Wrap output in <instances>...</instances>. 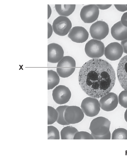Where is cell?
Here are the masks:
<instances>
[{
  "instance_id": "1",
  "label": "cell",
  "mask_w": 127,
  "mask_h": 158,
  "mask_svg": "<svg viewBox=\"0 0 127 158\" xmlns=\"http://www.w3.org/2000/svg\"><path fill=\"white\" fill-rule=\"evenodd\" d=\"M79 82L83 90L88 95L101 98L113 88L115 81V71L107 61L93 59L85 63L79 73Z\"/></svg>"
},
{
  "instance_id": "2",
  "label": "cell",
  "mask_w": 127,
  "mask_h": 158,
  "mask_svg": "<svg viewBox=\"0 0 127 158\" xmlns=\"http://www.w3.org/2000/svg\"><path fill=\"white\" fill-rule=\"evenodd\" d=\"M76 66V61L72 57L69 56H64L58 63L57 72L61 77H67L73 73Z\"/></svg>"
},
{
  "instance_id": "3",
  "label": "cell",
  "mask_w": 127,
  "mask_h": 158,
  "mask_svg": "<svg viewBox=\"0 0 127 158\" xmlns=\"http://www.w3.org/2000/svg\"><path fill=\"white\" fill-rule=\"evenodd\" d=\"M111 122L107 118L99 117L91 121L89 129L91 133L96 136L105 135L110 131Z\"/></svg>"
},
{
  "instance_id": "4",
  "label": "cell",
  "mask_w": 127,
  "mask_h": 158,
  "mask_svg": "<svg viewBox=\"0 0 127 158\" xmlns=\"http://www.w3.org/2000/svg\"><path fill=\"white\" fill-rule=\"evenodd\" d=\"M104 43L100 40L93 39L88 41L85 47V51L86 55L93 59L98 58L102 56L104 54Z\"/></svg>"
},
{
  "instance_id": "5",
  "label": "cell",
  "mask_w": 127,
  "mask_h": 158,
  "mask_svg": "<svg viewBox=\"0 0 127 158\" xmlns=\"http://www.w3.org/2000/svg\"><path fill=\"white\" fill-rule=\"evenodd\" d=\"M81 107L83 113L90 117L97 115L100 110V106L97 98L91 97L84 99L81 102Z\"/></svg>"
},
{
  "instance_id": "6",
  "label": "cell",
  "mask_w": 127,
  "mask_h": 158,
  "mask_svg": "<svg viewBox=\"0 0 127 158\" xmlns=\"http://www.w3.org/2000/svg\"><path fill=\"white\" fill-rule=\"evenodd\" d=\"M72 24L70 20L67 17L59 16L53 21L52 27L54 32L57 35L64 36L67 35L70 31Z\"/></svg>"
},
{
  "instance_id": "7",
  "label": "cell",
  "mask_w": 127,
  "mask_h": 158,
  "mask_svg": "<svg viewBox=\"0 0 127 158\" xmlns=\"http://www.w3.org/2000/svg\"><path fill=\"white\" fill-rule=\"evenodd\" d=\"M109 31L108 24L105 22L99 20L93 23L90 29L91 37L97 40L104 38L108 34Z\"/></svg>"
},
{
  "instance_id": "8",
  "label": "cell",
  "mask_w": 127,
  "mask_h": 158,
  "mask_svg": "<svg viewBox=\"0 0 127 158\" xmlns=\"http://www.w3.org/2000/svg\"><path fill=\"white\" fill-rule=\"evenodd\" d=\"M64 117L68 123L73 124L81 122L83 119L84 114L79 107L75 106H68L65 110Z\"/></svg>"
},
{
  "instance_id": "9",
  "label": "cell",
  "mask_w": 127,
  "mask_h": 158,
  "mask_svg": "<svg viewBox=\"0 0 127 158\" xmlns=\"http://www.w3.org/2000/svg\"><path fill=\"white\" fill-rule=\"evenodd\" d=\"M99 13V9L96 5L90 4L85 5L82 8L80 15L84 22L91 23L97 19Z\"/></svg>"
},
{
  "instance_id": "10",
  "label": "cell",
  "mask_w": 127,
  "mask_h": 158,
  "mask_svg": "<svg viewBox=\"0 0 127 158\" xmlns=\"http://www.w3.org/2000/svg\"><path fill=\"white\" fill-rule=\"evenodd\" d=\"M52 96L54 101L60 105L65 104L69 100L71 93L69 88L62 85L56 86L53 90Z\"/></svg>"
},
{
  "instance_id": "11",
  "label": "cell",
  "mask_w": 127,
  "mask_h": 158,
  "mask_svg": "<svg viewBox=\"0 0 127 158\" xmlns=\"http://www.w3.org/2000/svg\"><path fill=\"white\" fill-rule=\"evenodd\" d=\"M99 102L102 109L106 111H111L117 107L118 102V98L115 93L109 92L101 97Z\"/></svg>"
},
{
  "instance_id": "12",
  "label": "cell",
  "mask_w": 127,
  "mask_h": 158,
  "mask_svg": "<svg viewBox=\"0 0 127 158\" xmlns=\"http://www.w3.org/2000/svg\"><path fill=\"white\" fill-rule=\"evenodd\" d=\"M123 52V48L121 44L117 42H113L105 47L104 54L107 59L111 61H115L121 57Z\"/></svg>"
},
{
  "instance_id": "13",
  "label": "cell",
  "mask_w": 127,
  "mask_h": 158,
  "mask_svg": "<svg viewBox=\"0 0 127 158\" xmlns=\"http://www.w3.org/2000/svg\"><path fill=\"white\" fill-rule=\"evenodd\" d=\"M64 51L62 47L55 43L48 45V61L52 63H58L63 57Z\"/></svg>"
},
{
  "instance_id": "14",
  "label": "cell",
  "mask_w": 127,
  "mask_h": 158,
  "mask_svg": "<svg viewBox=\"0 0 127 158\" xmlns=\"http://www.w3.org/2000/svg\"><path fill=\"white\" fill-rule=\"evenodd\" d=\"M89 35L88 31L84 27L75 26L70 30L68 36L74 42L83 43L88 39Z\"/></svg>"
},
{
  "instance_id": "15",
  "label": "cell",
  "mask_w": 127,
  "mask_h": 158,
  "mask_svg": "<svg viewBox=\"0 0 127 158\" xmlns=\"http://www.w3.org/2000/svg\"><path fill=\"white\" fill-rule=\"evenodd\" d=\"M117 75L122 87L127 90V55L119 61L117 67Z\"/></svg>"
},
{
  "instance_id": "16",
  "label": "cell",
  "mask_w": 127,
  "mask_h": 158,
  "mask_svg": "<svg viewBox=\"0 0 127 158\" xmlns=\"http://www.w3.org/2000/svg\"><path fill=\"white\" fill-rule=\"evenodd\" d=\"M112 37L118 41H123L127 39V27L124 26L121 21L115 23L111 29Z\"/></svg>"
},
{
  "instance_id": "17",
  "label": "cell",
  "mask_w": 127,
  "mask_h": 158,
  "mask_svg": "<svg viewBox=\"0 0 127 158\" xmlns=\"http://www.w3.org/2000/svg\"><path fill=\"white\" fill-rule=\"evenodd\" d=\"M55 9L56 12L60 16H67L71 14L74 11L75 4H55Z\"/></svg>"
},
{
  "instance_id": "18",
  "label": "cell",
  "mask_w": 127,
  "mask_h": 158,
  "mask_svg": "<svg viewBox=\"0 0 127 158\" xmlns=\"http://www.w3.org/2000/svg\"><path fill=\"white\" fill-rule=\"evenodd\" d=\"M48 89H53L57 85L60 81V78L58 74L55 71L48 70Z\"/></svg>"
},
{
  "instance_id": "19",
  "label": "cell",
  "mask_w": 127,
  "mask_h": 158,
  "mask_svg": "<svg viewBox=\"0 0 127 158\" xmlns=\"http://www.w3.org/2000/svg\"><path fill=\"white\" fill-rule=\"evenodd\" d=\"M78 130L75 127L67 126L63 127L60 132L62 139H73Z\"/></svg>"
},
{
  "instance_id": "20",
  "label": "cell",
  "mask_w": 127,
  "mask_h": 158,
  "mask_svg": "<svg viewBox=\"0 0 127 158\" xmlns=\"http://www.w3.org/2000/svg\"><path fill=\"white\" fill-rule=\"evenodd\" d=\"M48 124H53L57 121L58 113L56 110L53 107L50 106H48Z\"/></svg>"
},
{
  "instance_id": "21",
  "label": "cell",
  "mask_w": 127,
  "mask_h": 158,
  "mask_svg": "<svg viewBox=\"0 0 127 158\" xmlns=\"http://www.w3.org/2000/svg\"><path fill=\"white\" fill-rule=\"evenodd\" d=\"M68 106L66 105L60 106L56 109L58 113V118L56 121L59 124L62 125H68L70 124L65 121L64 117L65 110Z\"/></svg>"
},
{
  "instance_id": "22",
  "label": "cell",
  "mask_w": 127,
  "mask_h": 158,
  "mask_svg": "<svg viewBox=\"0 0 127 158\" xmlns=\"http://www.w3.org/2000/svg\"><path fill=\"white\" fill-rule=\"evenodd\" d=\"M112 139H127V130L119 128L115 130L112 134Z\"/></svg>"
},
{
  "instance_id": "23",
  "label": "cell",
  "mask_w": 127,
  "mask_h": 158,
  "mask_svg": "<svg viewBox=\"0 0 127 158\" xmlns=\"http://www.w3.org/2000/svg\"><path fill=\"white\" fill-rule=\"evenodd\" d=\"M48 139H60L59 133L58 129L53 126H48Z\"/></svg>"
},
{
  "instance_id": "24",
  "label": "cell",
  "mask_w": 127,
  "mask_h": 158,
  "mask_svg": "<svg viewBox=\"0 0 127 158\" xmlns=\"http://www.w3.org/2000/svg\"><path fill=\"white\" fill-rule=\"evenodd\" d=\"M74 139H93L91 134L86 131H78L75 135Z\"/></svg>"
},
{
  "instance_id": "25",
  "label": "cell",
  "mask_w": 127,
  "mask_h": 158,
  "mask_svg": "<svg viewBox=\"0 0 127 158\" xmlns=\"http://www.w3.org/2000/svg\"><path fill=\"white\" fill-rule=\"evenodd\" d=\"M119 104L122 107L127 108V90H124L119 94L118 97Z\"/></svg>"
},
{
  "instance_id": "26",
  "label": "cell",
  "mask_w": 127,
  "mask_h": 158,
  "mask_svg": "<svg viewBox=\"0 0 127 158\" xmlns=\"http://www.w3.org/2000/svg\"><path fill=\"white\" fill-rule=\"evenodd\" d=\"M93 139H110L111 137V135L110 131L106 134L101 136H96L92 133Z\"/></svg>"
},
{
  "instance_id": "27",
  "label": "cell",
  "mask_w": 127,
  "mask_h": 158,
  "mask_svg": "<svg viewBox=\"0 0 127 158\" xmlns=\"http://www.w3.org/2000/svg\"><path fill=\"white\" fill-rule=\"evenodd\" d=\"M115 8L118 11L124 12L127 11V6L126 5H114Z\"/></svg>"
},
{
  "instance_id": "28",
  "label": "cell",
  "mask_w": 127,
  "mask_h": 158,
  "mask_svg": "<svg viewBox=\"0 0 127 158\" xmlns=\"http://www.w3.org/2000/svg\"><path fill=\"white\" fill-rule=\"evenodd\" d=\"M120 21L124 26L127 27V12L122 15Z\"/></svg>"
},
{
  "instance_id": "29",
  "label": "cell",
  "mask_w": 127,
  "mask_h": 158,
  "mask_svg": "<svg viewBox=\"0 0 127 158\" xmlns=\"http://www.w3.org/2000/svg\"><path fill=\"white\" fill-rule=\"evenodd\" d=\"M121 44L123 48V52L127 54V39L121 41Z\"/></svg>"
},
{
  "instance_id": "30",
  "label": "cell",
  "mask_w": 127,
  "mask_h": 158,
  "mask_svg": "<svg viewBox=\"0 0 127 158\" xmlns=\"http://www.w3.org/2000/svg\"><path fill=\"white\" fill-rule=\"evenodd\" d=\"M53 28L51 25L48 23V38H49L51 36L53 33Z\"/></svg>"
},
{
  "instance_id": "31",
  "label": "cell",
  "mask_w": 127,
  "mask_h": 158,
  "mask_svg": "<svg viewBox=\"0 0 127 158\" xmlns=\"http://www.w3.org/2000/svg\"><path fill=\"white\" fill-rule=\"evenodd\" d=\"M99 9L101 10L106 9L109 8L111 5V4L96 5Z\"/></svg>"
},
{
  "instance_id": "32",
  "label": "cell",
  "mask_w": 127,
  "mask_h": 158,
  "mask_svg": "<svg viewBox=\"0 0 127 158\" xmlns=\"http://www.w3.org/2000/svg\"><path fill=\"white\" fill-rule=\"evenodd\" d=\"M48 19L51 13V9L49 5H48Z\"/></svg>"
},
{
  "instance_id": "33",
  "label": "cell",
  "mask_w": 127,
  "mask_h": 158,
  "mask_svg": "<svg viewBox=\"0 0 127 158\" xmlns=\"http://www.w3.org/2000/svg\"><path fill=\"white\" fill-rule=\"evenodd\" d=\"M124 119L127 123V109H126L124 113Z\"/></svg>"
},
{
  "instance_id": "34",
  "label": "cell",
  "mask_w": 127,
  "mask_h": 158,
  "mask_svg": "<svg viewBox=\"0 0 127 158\" xmlns=\"http://www.w3.org/2000/svg\"><path fill=\"white\" fill-rule=\"evenodd\" d=\"M127 6V5H126Z\"/></svg>"
}]
</instances>
